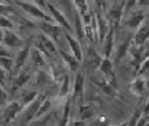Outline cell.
I'll use <instances>...</instances> for the list:
<instances>
[{
    "mask_svg": "<svg viewBox=\"0 0 149 126\" xmlns=\"http://www.w3.org/2000/svg\"><path fill=\"white\" fill-rule=\"evenodd\" d=\"M15 4H16L17 7H20L29 17L36 19L37 21H46V23L56 24L54 19L48 13V12L44 11L42 8H40L38 6H36V4H33L32 1H26V0H23V1H21V0H15Z\"/></svg>",
    "mask_w": 149,
    "mask_h": 126,
    "instance_id": "6da1fadb",
    "label": "cell"
},
{
    "mask_svg": "<svg viewBox=\"0 0 149 126\" xmlns=\"http://www.w3.org/2000/svg\"><path fill=\"white\" fill-rule=\"evenodd\" d=\"M37 43H36V48L41 51L46 58H50L52 55H54L56 53H58V49H57L56 42L48 37L46 34H44L42 32H40L38 36H37Z\"/></svg>",
    "mask_w": 149,
    "mask_h": 126,
    "instance_id": "7a4b0ae2",
    "label": "cell"
},
{
    "mask_svg": "<svg viewBox=\"0 0 149 126\" xmlns=\"http://www.w3.org/2000/svg\"><path fill=\"white\" fill-rule=\"evenodd\" d=\"M46 9H48V13L54 19L56 24H58V25L61 26L65 32H69V33H71V34L74 33V28L71 26V24H70V21L68 20V17L62 13V12L59 11L54 4H52V3H49L48 1V7H46Z\"/></svg>",
    "mask_w": 149,
    "mask_h": 126,
    "instance_id": "3957f363",
    "label": "cell"
},
{
    "mask_svg": "<svg viewBox=\"0 0 149 126\" xmlns=\"http://www.w3.org/2000/svg\"><path fill=\"white\" fill-rule=\"evenodd\" d=\"M37 28H40V30L44 34H46L48 37H50L54 42H58L59 38H61L65 32L58 24H54V23H46V21H38L37 23Z\"/></svg>",
    "mask_w": 149,
    "mask_h": 126,
    "instance_id": "277c9868",
    "label": "cell"
},
{
    "mask_svg": "<svg viewBox=\"0 0 149 126\" xmlns=\"http://www.w3.org/2000/svg\"><path fill=\"white\" fill-rule=\"evenodd\" d=\"M125 3H127L125 0H120L119 3L113 1V6L108 9V13L106 14L108 21H110V24L113 26V28L119 26L121 19H123L124 12H125Z\"/></svg>",
    "mask_w": 149,
    "mask_h": 126,
    "instance_id": "5b68a950",
    "label": "cell"
},
{
    "mask_svg": "<svg viewBox=\"0 0 149 126\" xmlns=\"http://www.w3.org/2000/svg\"><path fill=\"white\" fill-rule=\"evenodd\" d=\"M1 43L4 46H7L11 50H20L24 46L23 38L13 30V29H7L4 30V36L1 39Z\"/></svg>",
    "mask_w": 149,
    "mask_h": 126,
    "instance_id": "8992f818",
    "label": "cell"
},
{
    "mask_svg": "<svg viewBox=\"0 0 149 126\" xmlns=\"http://www.w3.org/2000/svg\"><path fill=\"white\" fill-rule=\"evenodd\" d=\"M24 109H25V108L21 105L20 101H11V103H8L6 107H4V110H3L4 125L8 126Z\"/></svg>",
    "mask_w": 149,
    "mask_h": 126,
    "instance_id": "52a82bcc",
    "label": "cell"
},
{
    "mask_svg": "<svg viewBox=\"0 0 149 126\" xmlns=\"http://www.w3.org/2000/svg\"><path fill=\"white\" fill-rule=\"evenodd\" d=\"M95 17H96V26H98V39L103 43L104 38L108 34V32H110L112 25L110 24L107 16H104L103 12L99 11V9L95 12Z\"/></svg>",
    "mask_w": 149,
    "mask_h": 126,
    "instance_id": "ba28073f",
    "label": "cell"
},
{
    "mask_svg": "<svg viewBox=\"0 0 149 126\" xmlns=\"http://www.w3.org/2000/svg\"><path fill=\"white\" fill-rule=\"evenodd\" d=\"M31 78H32L31 70H21L20 72H17L16 78H15L13 81H12V87H11L9 93H11L12 96L16 95L20 90H23V87L31 80Z\"/></svg>",
    "mask_w": 149,
    "mask_h": 126,
    "instance_id": "9c48e42d",
    "label": "cell"
},
{
    "mask_svg": "<svg viewBox=\"0 0 149 126\" xmlns=\"http://www.w3.org/2000/svg\"><path fill=\"white\" fill-rule=\"evenodd\" d=\"M31 45H24L23 48L17 50L16 56H15V67H13V72L17 74L23 70V67L25 66V63L28 62L29 55H31Z\"/></svg>",
    "mask_w": 149,
    "mask_h": 126,
    "instance_id": "30bf717a",
    "label": "cell"
},
{
    "mask_svg": "<svg viewBox=\"0 0 149 126\" xmlns=\"http://www.w3.org/2000/svg\"><path fill=\"white\" fill-rule=\"evenodd\" d=\"M133 45V34H128L121 42L118 43L116 48V55H115V63H120L123 58L130 53L131 46Z\"/></svg>",
    "mask_w": 149,
    "mask_h": 126,
    "instance_id": "8fae6325",
    "label": "cell"
},
{
    "mask_svg": "<svg viewBox=\"0 0 149 126\" xmlns=\"http://www.w3.org/2000/svg\"><path fill=\"white\" fill-rule=\"evenodd\" d=\"M45 97H46V95H38V97H37L31 105H28V107L24 109V116H25L24 121H25V122L31 123L33 120H36V114H37V112H38V108Z\"/></svg>",
    "mask_w": 149,
    "mask_h": 126,
    "instance_id": "7c38bea8",
    "label": "cell"
},
{
    "mask_svg": "<svg viewBox=\"0 0 149 126\" xmlns=\"http://www.w3.org/2000/svg\"><path fill=\"white\" fill-rule=\"evenodd\" d=\"M148 38H149V24L143 23L135 30V34H133V45L141 48V46L145 45V42Z\"/></svg>",
    "mask_w": 149,
    "mask_h": 126,
    "instance_id": "4fadbf2b",
    "label": "cell"
},
{
    "mask_svg": "<svg viewBox=\"0 0 149 126\" xmlns=\"http://www.w3.org/2000/svg\"><path fill=\"white\" fill-rule=\"evenodd\" d=\"M65 39L68 42L69 48H70L71 54H74L78 61H81V62L83 61V53H82V48H81V43H79L78 39L75 37H73V34L69 33V32H65Z\"/></svg>",
    "mask_w": 149,
    "mask_h": 126,
    "instance_id": "5bb4252c",
    "label": "cell"
},
{
    "mask_svg": "<svg viewBox=\"0 0 149 126\" xmlns=\"http://www.w3.org/2000/svg\"><path fill=\"white\" fill-rule=\"evenodd\" d=\"M98 85L102 88L104 93H107L110 97H115L116 92H118V83H116V76L113 74L110 76V79H106L103 81H98Z\"/></svg>",
    "mask_w": 149,
    "mask_h": 126,
    "instance_id": "9a60e30c",
    "label": "cell"
},
{
    "mask_svg": "<svg viewBox=\"0 0 149 126\" xmlns=\"http://www.w3.org/2000/svg\"><path fill=\"white\" fill-rule=\"evenodd\" d=\"M144 20H145V13H144L143 11H137V12H133L130 17H127L124 24H125L127 28L136 30V29L144 23Z\"/></svg>",
    "mask_w": 149,
    "mask_h": 126,
    "instance_id": "2e32d148",
    "label": "cell"
},
{
    "mask_svg": "<svg viewBox=\"0 0 149 126\" xmlns=\"http://www.w3.org/2000/svg\"><path fill=\"white\" fill-rule=\"evenodd\" d=\"M84 92V75L81 71L75 72V78L73 81V97H83Z\"/></svg>",
    "mask_w": 149,
    "mask_h": 126,
    "instance_id": "e0dca14e",
    "label": "cell"
},
{
    "mask_svg": "<svg viewBox=\"0 0 149 126\" xmlns=\"http://www.w3.org/2000/svg\"><path fill=\"white\" fill-rule=\"evenodd\" d=\"M113 42H115V28L111 26L110 32H108V34L106 36V38L103 41V56H106V58H110L111 56L113 48H115Z\"/></svg>",
    "mask_w": 149,
    "mask_h": 126,
    "instance_id": "ac0fdd59",
    "label": "cell"
},
{
    "mask_svg": "<svg viewBox=\"0 0 149 126\" xmlns=\"http://www.w3.org/2000/svg\"><path fill=\"white\" fill-rule=\"evenodd\" d=\"M148 88V83L143 76H135L132 81L130 83V91L136 96H141Z\"/></svg>",
    "mask_w": 149,
    "mask_h": 126,
    "instance_id": "d6986e66",
    "label": "cell"
},
{
    "mask_svg": "<svg viewBox=\"0 0 149 126\" xmlns=\"http://www.w3.org/2000/svg\"><path fill=\"white\" fill-rule=\"evenodd\" d=\"M31 63L34 68H44L46 66V56L38 50V49L34 46L33 49H31Z\"/></svg>",
    "mask_w": 149,
    "mask_h": 126,
    "instance_id": "ffe728a7",
    "label": "cell"
},
{
    "mask_svg": "<svg viewBox=\"0 0 149 126\" xmlns=\"http://www.w3.org/2000/svg\"><path fill=\"white\" fill-rule=\"evenodd\" d=\"M59 54H61L62 61L68 66L69 70L73 71V72H77V71L79 70V67H81V61H78L74 54L66 53V51H59Z\"/></svg>",
    "mask_w": 149,
    "mask_h": 126,
    "instance_id": "44dd1931",
    "label": "cell"
},
{
    "mask_svg": "<svg viewBox=\"0 0 149 126\" xmlns=\"http://www.w3.org/2000/svg\"><path fill=\"white\" fill-rule=\"evenodd\" d=\"M98 70L100 74H103L104 76H112L113 74V63L111 61V58H106L102 56V61L98 66Z\"/></svg>",
    "mask_w": 149,
    "mask_h": 126,
    "instance_id": "7402d4cb",
    "label": "cell"
},
{
    "mask_svg": "<svg viewBox=\"0 0 149 126\" xmlns=\"http://www.w3.org/2000/svg\"><path fill=\"white\" fill-rule=\"evenodd\" d=\"M78 113H79V120L87 121V120H90L93 116H95L96 108L94 107V105H91V104H83V105L79 107Z\"/></svg>",
    "mask_w": 149,
    "mask_h": 126,
    "instance_id": "603a6c76",
    "label": "cell"
},
{
    "mask_svg": "<svg viewBox=\"0 0 149 126\" xmlns=\"http://www.w3.org/2000/svg\"><path fill=\"white\" fill-rule=\"evenodd\" d=\"M52 107H53V100H52V97L46 96V97L44 98V101L41 103V105H40L38 112H37V114H36V118H41V117H44V116H46L49 110L52 109Z\"/></svg>",
    "mask_w": 149,
    "mask_h": 126,
    "instance_id": "cb8c5ba5",
    "label": "cell"
},
{
    "mask_svg": "<svg viewBox=\"0 0 149 126\" xmlns=\"http://www.w3.org/2000/svg\"><path fill=\"white\" fill-rule=\"evenodd\" d=\"M70 87H71L70 78H69V75H66L65 78L62 79L61 84H59V88H58V97H68V96H69V92H70Z\"/></svg>",
    "mask_w": 149,
    "mask_h": 126,
    "instance_id": "d4e9b609",
    "label": "cell"
},
{
    "mask_svg": "<svg viewBox=\"0 0 149 126\" xmlns=\"http://www.w3.org/2000/svg\"><path fill=\"white\" fill-rule=\"evenodd\" d=\"M37 97H38V92H37V91H29L25 95L21 96V98H20L19 101L21 103V105H23L24 108H26L28 105H31Z\"/></svg>",
    "mask_w": 149,
    "mask_h": 126,
    "instance_id": "484cf974",
    "label": "cell"
},
{
    "mask_svg": "<svg viewBox=\"0 0 149 126\" xmlns=\"http://www.w3.org/2000/svg\"><path fill=\"white\" fill-rule=\"evenodd\" d=\"M69 123H70V98L68 97L65 104V109H63L62 117L58 122V126H69Z\"/></svg>",
    "mask_w": 149,
    "mask_h": 126,
    "instance_id": "4316f807",
    "label": "cell"
},
{
    "mask_svg": "<svg viewBox=\"0 0 149 126\" xmlns=\"http://www.w3.org/2000/svg\"><path fill=\"white\" fill-rule=\"evenodd\" d=\"M0 67H3L7 72L13 71L15 61L12 59V56H0Z\"/></svg>",
    "mask_w": 149,
    "mask_h": 126,
    "instance_id": "83f0119b",
    "label": "cell"
},
{
    "mask_svg": "<svg viewBox=\"0 0 149 126\" xmlns=\"http://www.w3.org/2000/svg\"><path fill=\"white\" fill-rule=\"evenodd\" d=\"M74 4H75L77 9H78V13L81 16H84L86 13L90 12L88 9V4H87V0H73Z\"/></svg>",
    "mask_w": 149,
    "mask_h": 126,
    "instance_id": "f1b7e54d",
    "label": "cell"
},
{
    "mask_svg": "<svg viewBox=\"0 0 149 126\" xmlns=\"http://www.w3.org/2000/svg\"><path fill=\"white\" fill-rule=\"evenodd\" d=\"M148 72H149V55H146L141 62L140 67H139L137 72H136V76H143Z\"/></svg>",
    "mask_w": 149,
    "mask_h": 126,
    "instance_id": "f546056e",
    "label": "cell"
},
{
    "mask_svg": "<svg viewBox=\"0 0 149 126\" xmlns=\"http://www.w3.org/2000/svg\"><path fill=\"white\" fill-rule=\"evenodd\" d=\"M0 28L3 30H7V29H13V21L9 20L6 14H0Z\"/></svg>",
    "mask_w": 149,
    "mask_h": 126,
    "instance_id": "4dcf8cb0",
    "label": "cell"
},
{
    "mask_svg": "<svg viewBox=\"0 0 149 126\" xmlns=\"http://www.w3.org/2000/svg\"><path fill=\"white\" fill-rule=\"evenodd\" d=\"M48 122H49V116H45L44 118H36V120H33L31 123H29V126H48Z\"/></svg>",
    "mask_w": 149,
    "mask_h": 126,
    "instance_id": "1f68e13d",
    "label": "cell"
},
{
    "mask_svg": "<svg viewBox=\"0 0 149 126\" xmlns=\"http://www.w3.org/2000/svg\"><path fill=\"white\" fill-rule=\"evenodd\" d=\"M7 98H8V93L6 92L3 85H0V107H1V105H6Z\"/></svg>",
    "mask_w": 149,
    "mask_h": 126,
    "instance_id": "d6a6232c",
    "label": "cell"
},
{
    "mask_svg": "<svg viewBox=\"0 0 149 126\" xmlns=\"http://www.w3.org/2000/svg\"><path fill=\"white\" fill-rule=\"evenodd\" d=\"M9 11H13L12 7L9 6V4H6V3H1V1H0V14H6L7 12H9Z\"/></svg>",
    "mask_w": 149,
    "mask_h": 126,
    "instance_id": "836d02e7",
    "label": "cell"
},
{
    "mask_svg": "<svg viewBox=\"0 0 149 126\" xmlns=\"http://www.w3.org/2000/svg\"><path fill=\"white\" fill-rule=\"evenodd\" d=\"M7 71L4 70L3 67H0V85H6V81H7Z\"/></svg>",
    "mask_w": 149,
    "mask_h": 126,
    "instance_id": "e575fe53",
    "label": "cell"
},
{
    "mask_svg": "<svg viewBox=\"0 0 149 126\" xmlns=\"http://www.w3.org/2000/svg\"><path fill=\"white\" fill-rule=\"evenodd\" d=\"M32 3L36 4V6H38L40 8H42L44 11L48 12V9H46V7H48V1H46V0H32Z\"/></svg>",
    "mask_w": 149,
    "mask_h": 126,
    "instance_id": "d590c367",
    "label": "cell"
},
{
    "mask_svg": "<svg viewBox=\"0 0 149 126\" xmlns=\"http://www.w3.org/2000/svg\"><path fill=\"white\" fill-rule=\"evenodd\" d=\"M98 125H99V126H110V125H108V120H107L106 117H99Z\"/></svg>",
    "mask_w": 149,
    "mask_h": 126,
    "instance_id": "8d00e7d4",
    "label": "cell"
},
{
    "mask_svg": "<svg viewBox=\"0 0 149 126\" xmlns=\"http://www.w3.org/2000/svg\"><path fill=\"white\" fill-rule=\"evenodd\" d=\"M69 126H86V121H82V120L73 121V122L69 123Z\"/></svg>",
    "mask_w": 149,
    "mask_h": 126,
    "instance_id": "74e56055",
    "label": "cell"
},
{
    "mask_svg": "<svg viewBox=\"0 0 149 126\" xmlns=\"http://www.w3.org/2000/svg\"><path fill=\"white\" fill-rule=\"evenodd\" d=\"M0 46H1V45H0ZM0 56H11V53H9L7 49L0 48Z\"/></svg>",
    "mask_w": 149,
    "mask_h": 126,
    "instance_id": "f35d334b",
    "label": "cell"
},
{
    "mask_svg": "<svg viewBox=\"0 0 149 126\" xmlns=\"http://www.w3.org/2000/svg\"><path fill=\"white\" fill-rule=\"evenodd\" d=\"M139 6H149V0H139Z\"/></svg>",
    "mask_w": 149,
    "mask_h": 126,
    "instance_id": "ab89813d",
    "label": "cell"
},
{
    "mask_svg": "<svg viewBox=\"0 0 149 126\" xmlns=\"http://www.w3.org/2000/svg\"><path fill=\"white\" fill-rule=\"evenodd\" d=\"M128 125V121H124V122L119 123V125H110V126H127Z\"/></svg>",
    "mask_w": 149,
    "mask_h": 126,
    "instance_id": "60d3db41",
    "label": "cell"
},
{
    "mask_svg": "<svg viewBox=\"0 0 149 126\" xmlns=\"http://www.w3.org/2000/svg\"><path fill=\"white\" fill-rule=\"evenodd\" d=\"M3 36H4V30L0 28V42H1V39H3Z\"/></svg>",
    "mask_w": 149,
    "mask_h": 126,
    "instance_id": "b9f144b4",
    "label": "cell"
},
{
    "mask_svg": "<svg viewBox=\"0 0 149 126\" xmlns=\"http://www.w3.org/2000/svg\"><path fill=\"white\" fill-rule=\"evenodd\" d=\"M0 1H1V3H6V4H9V3H11L9 0H0Z\"/></svg>",
    "mask_w": 149,
    "mask_h": 126,
    "instance_id": "7bdbcfd3",
    "label": "cell"
},
{
    "mask_svg": "<svg viewBox=\"0 0 149 126\" xmlns=\"http://www.w3.org/2000/svg\"><path fill=\"white\" fill-rule=\"evenodd\" d=\"M146 83H148V88H149V80H148V81H146Z\"/></svg>",
    "mask_w": 149,
    "mask_h": 126,
    "instance_id": "ee69618b",
    "label": "cell"
},
{
    "mask_svg": "<svg viewBox=\"0 0 149 126\" xmlns=\"http://www.w3.org/2000/svg\"><path fill=\"white\" fill-rule=\"evenodd\" d=\"M110 1H112V3H113V1H115V0H110Z\"/></svg>",
    "mask_w": 149,
    "mask_h": 126,
    "instance_id": "f6af8a7d",
    "label": "cell"
},
{
    "mask_svg": "<svg viewBox=\"0 0 149 126\" xmlns=\"http://www.w3.org/2000/svg\"><path fill=\"white\" fill-rule=\"evenodd\" d=\"M148 20H149V16H148Z\"/></svg>",
    "mask_w": 149,
    "mask_h": 126,
    "instance_id": "bcb514c9",
    "label": "cell"
},
{
    "mask_svg": "<svg viewBox=\"0 0 149 126\" xmlns=\"http://www.w3.org/2000/svg\"><path fill=\"white\" fill-rule=\"evenodd\" d=\"M26 1H28V0H26Z\"/></svg>",
    "mask_w": 149,
    "mask_h": 126,
    "instance_id": "7dc6e473",
    "label": "cell"
}]
</instances>
